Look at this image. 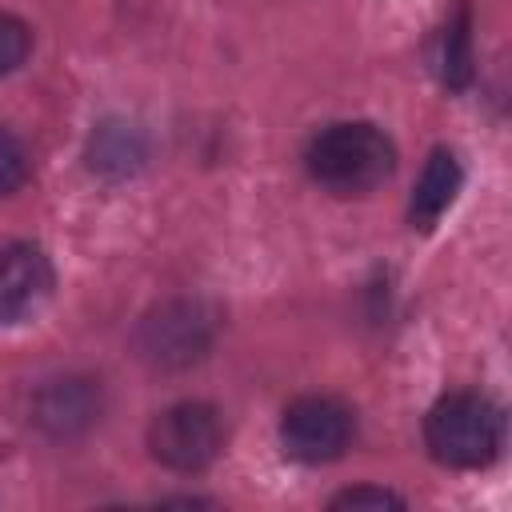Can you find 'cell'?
<instances>
[{
  "label": "cell",
  "mask_w": 512,
  "mask_h": 512,
  "mask_svg": "<svg viewBox=\"0 0 512 512\" xmlns=\"http://www.w3.org/2000/svg\"><path fill=\"white\" fill-rule=\"evenodd\" d=\"M304 164L320 188L336 196H364L392 176L396 148L376 124L348 120V124H328L324 132H316L304 152Z\"/></svg>",
  "instance_id": "6da1fadb"
},
{
  "label": "cell",
  "mask_w": 512,
  "mask_h": 512,
  "mask_svg": "<svg viewBox=\"0 0 512 512\" xmlns=\"http://www.w3.org/2000/svg\"><path fill=\"white\" fill-rule=\"evenodd\" d=\"M424 444L448 468H484L504 444V416L480 392H448L424 420Z\"/></svg>",
  "instance_id": "7a4b0ae2"
},
{
  "label": "cell",
  "mask_w": 512,
  "mask_h": 512,
  "mask_svg": "<svg viewBox=\"0 0 512 512\" xmlns=\"http://www.w3.org/2000/svg\"><path fill=\"white\" fill-rule=\"evenodd\" d=\"M148 448L172 472H200L224 448V420L212 404H200V400L172 404L152 420Z\"/></svg>",
  "instance_id": "3957f363"
},
{
  "label": "cell",
  "mask_w": 512,
  "mask_h": 512,
  "mask_svg": "<svg viewBox=\"0 0 512 512\" xmlns=\"http://www.w3.org/2000/svg\"><path fill=\"white\" fill-rule=\"evenodd\" d=\"M352 436H356V416L348 404L332 396H300L284 408L280 420L284 452L300 464H328L344 456Z\"/></svg>",
  "instance_id": "277c9868"
},
{
  "label": "cell",
  "mask_w": 512,
  "mask_h": 512,
  "mask_svg": "<svg viewBox=\"0 0 512 512\" xmlns=\"http://www.w3.org/2000/svg\"><path fill=\"white\" fill-rule=\"evenodd\" d=\"M52 264L28 240L0 244V324H16L32 316L52 296Z\"/></svg>",
  "instance_id": "5b68a950"
},
{
  "label": "cell",
  "mask_w": 512,
  "mask_h": 512,
  "mask_svg": "<svg viewBox=\"0 0 512 512\" xmlns=\"http://www.w3.org/2000/svg\"><path fill=\"white\" fill-rule=\"evenodd\" d=\"M208 344V320L196 304H168L144 324V352L156 364H188Z\"/></svg>",
  "instance_id": "8992f818"
},
{
  "label": "cell",
  "mask_w": 512,
  "mask_h": 512,
  "mask_svg": "<svg viewBox=\"0 0 512 512\" xmlns=\"http://www.w3.org/2000/svg\"><path fill=\"white\" fill-rule=\"evenodd\" d=\"M460 160L448 152V148H436L432 156H428V164H424V172H420V180H416V188H412V200H408V220H412V228H432L448 208H452V200H456V192H460Z\"/></svg>",
  "instance_id": "52a82bcc"
},
{
  "label": "cell",
  "mask_w": 512,
  "mask_h": 512,
  "mask_svg": "<svg viewBox=\"0 0 512 512\" xmlns=\"http://www.w3.org/2000/svg\"><path fill=\"white\" fill-rule=\"evenodd\" d=\"M88 420H92V392L84 380H56L40 396V424H48L52 432H72L76 424Z\"/></svg>",
  "instance_id": "ba28073f"
},
{
  "label": "cell",
  "mask_w": 512,
  "mask_h": 512,
  "mask_svg": "<svg viewBox=\"0 0 512 512\" xmlns=\"http://www.w3.org/2000/svg\"><path fill=\"white\" fill-rule=\"evenodd\" d=\"M440 76L452 88H464L472 76V40H468V12H460L444 28V52H440Z\"/></svg>",
  "instance_id": "9c48e42d"
},
{
  "label": "cell",
  "mask_w": 512,
  "mask_h": 512,
  "mask_svg": "<svg viewBox=\"0 0 512 512\" xmlns=\"http://www.w3.org/2000/svg\"><path fill=\"white\" fill-rule=\"evenodd\" d=\"M136 160H140L136 132L108 124V128H100L92 136V168H100V172H128Z\"/></svg>",
  "instance_id": "30bf717a"
},
{
  "label": "cell",
  "mask_w": 512,
  "mask_h": 512,
  "mask_svg": "<svg viewBox=\"0 0 512 512\" xmlns=\"http://www.w3.org/2000/svg\"><path fill=\"white\" fill-rule=\"evenodd\" d=\"M28 172H32V156L24 140L0 128V196H12L28 180Z\"/></svg>",
  "instance_id": "8fae6325"
},
{
  "label": "cell",
  "mask_w": 512,
  "mask_h": 512,
  "mask_svg": "<svg viewBox=\"0 0 512 512\" xmlns=\"http://www.w3.org/2000/svg\"><path fill=\"white\" fill-rule=\"evenodd\" d=\"M28 48H32V32H28V24L16 20V16H8V12H0V80L12 76V72L24 64Z\"/></svg>",
  "instance_id": "7c38bea8"
},
{
  "label": "cell",
  "mask_w": 512,
  "mask_h": 512,
  "mask_svg": "<svg viewBox=\"0 0 512 512\" xmlns=\"http://www.w3.org/2000/svg\"><path fill=\"white\" fill-rule=\"evenodd\" d=\"M400 508L404 500L396 496V492H388V488H348V492H340L336 500H332V508Z\"/></svg>",
  "instance_id": "4fadbf2b"
}]
</instances>
